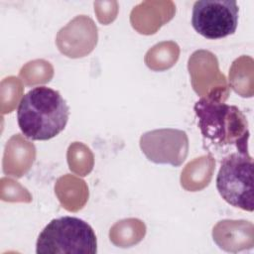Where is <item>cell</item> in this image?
<instances>
[{"mask_svg":"<svg viewBox=\"0 0 254 254\" xmlns=\"http://www.w3.org/2000/svg\"><path fill=\"white\" fill-rule=\"evenodd\" d=\"M69 107L61 93L47 86L28 91L17 108V122L23 135L34 141L58 136L66 126Z\"/></svg>","mask_w":254,"mask_h":254,"instance_id":"obj_1","label":"cell"},{"mask_svg":"<svg viewBox=\"0 0 254 254\" xmlns=\"http://www.w3.org/2000/svg\"><path fill=\"white\" fill-rule=\"evenodd\" d=\"M193 109L204 140L214 146H234L236 151H248V124L237 106L202 97L195 102Z\"/></svg>","mask_w":254,"mask_h":254,"instance_id":"obj_2","label":"cell"},{"mask_svg":"<svg viewBox=\"0 0 254 254\" xmlns=\"http://www.w3.org/2000/svg\"><path fill=\"white\" fill-rule=\"evenodd\" d=\"M97 252V239L92 227L74 216L53 219L39 234L36 253H87Z\"/></svg>","mask_w":254,"mask_h":254,"instance_id":"obj_3","label":"cell"},{"mask_svg":"<svg viewBox=\"0 0 254 254\" xmlns=\"http://www.w3.org/2000/svg\"><path fill=\"white\" fill-rule=\"evenodd\" d=\"M216 189L230 205L253 211V159L248 151H235L222 159L216 177Z\"/></svg>","mask_w":254,"mask_h":254,"instance_id":"obj_4","label":"cell"},{"mask_svg":"<svg viewBox=\"0 0 254 254\" xmlns=\"http://www.w3.org/2000/svg\"><path fill=\"white\" fill-rule=\"evenodd\" d=\"M238 13L233 0H198L192 6L191 26L206 39H222L235 33Z\"/></svg>","mask_w":254,"mask_h":254,"instance_id":"obj_5","label":"cell"},{"mask_svg":"<svg viewBox=\"0 0 254 254\" xmlns=\"http://www.w3.org/2000/svg\"><path fill=\"white\" fill-rule=\"evenodd\" d=\"M140 147L148 160L179 167L187 158L189 140L185 131L159 129L144 133L140 139Z\"/></svg>","mask_w":254,"mask_h":254,"instance_id":"obj_6","label":"cell"}]
</instances>
